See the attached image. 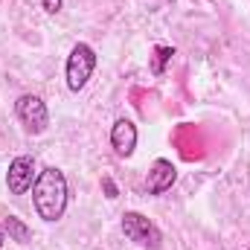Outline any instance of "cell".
I'll use <instances>...</instances> for the list:
<instances>
[{
    "label": "cell",
    "instance_id": "cell-1",
    "mask_svg": "<svg viewBox=\"0 0 250 250\" xmlns=\"http://www.w3.org/2000/svg\"><path fill=\"white\" fill-rule=\"evenodd\" d=\"M67 201H70V189H67V178L59 166H47L38 172L35 184H32V207L35 215L47 224L62 221L67 212Z\"/></svg>",
    "mask_w": 250,
    "mask_h": 250
},
{
    "label": "cell",
    "instance_id": "cell-2",
    "mask_svg": "<svg viewBox=\"0 0 250 250\" xmlns=\"http://www.w3.org/2000/svg\"><path fill=\"white\" fill-rule=\"evenodd\" d=\"M93 70H96V50L90 44H84V41L73 44V50L67 56V64H64V76H67L70 93L84 90L87 82H90V76H93Z\"/></svg>",
    "mask_w": 250,
    "mask_h": 250
},
{
    "label": "cell",
    "instance_id": "cell-3",
    "mask_svg": "<svg viewBox=\"0 0 250 250\" xmlns=\"http://www.w3.org/2000/svg\"><path fill=\"white\" fill-rule=\"evenodd\" d=\"M120 227H123L125 239L134 242L137 248H146V250H160L163 248V233H160V227H157L148 215H143V212H137V209L125 212Z\"/></svg>",
    "mask_w": 250,
    "mask_h": 250
},
{
    "label": "cell",
    "instance_id": "cell-4",
    "mask_svg": "<svg viewBox=\"0 0 250 250\" xmlns=\"http://www.w3.org/2000/svg\"><path fill=\"white\" fill-rule=\"evenodd\" d=\"M15 117H18V123L23 125V131L32 134V137H38V134H44L50 128L47 102L41 96H35V93H21L15 99Z\"/></svg>",
    "mask_w": 250,
    "mask_h": 250
},
{
    "label": "cell",
    "instance_id": "cell-5",
    "mask_svg": "<svg viewBox=\"0 0 250 250\" xmlns=\"http://www.w3.org/2000/svg\"><path fill=\"white\" fill-rule=\"evenodd\" d=\"M35 178H38L35 157H29V154L15 157L9 163V169H6V189H9V195H26L32 189V184H35Z\"/></svg>",
    "mask_w": 250,
    "mask_h": 250
},
{
    "label": "cell",
    "instance_id": "cell-6",
    "mask_svg": "<svg viewBox=\"0 0 250 250\" xmlns=\"http://www.w3.org/2000/svg\"><path fill=\"white\" fill-rule=\"evenodd\" d=\"M175 181H178V169H175V163H172V160H166V157H157V160L151 163V169H148L146 192H148L151 198L166 195L169 189L175 187Z\"/></svg>",
    "mask_w": 250,
    "mask_h": 250
},
{
    "label": "cell",
    "instance_id": "cell-7",
    "mask_svg": "<svg viewBox=\"0 0 250 250\" xmlns=\"http://www.w3.org/2000/svg\"><path fill=\"white\" fill-rule=\"evenodd\" d=\"M111 148L117 151V157H131L137 148V125L131 120H117L111 125Z\"/></svg>",
    "mask_w": 250,
    "mask_h": 250
},
{
    "label": "cell",
    "instance_id": "cell-8",
    "mask_svg": "<svg viewBox=\"0 0 250 250\" xmlns=\"http://www.w3.org/2000/svg\"><path fill=\"white\" fill-rule=\"evenodd\" d=\"M3 233L9 236V242H18V245H29L32 242V230L18 215H6L3 218Z\"/></svg>",
    "mask_w": 250,
    "mask_h": 250
},
{
    "label": "cell",
    "instance_id": "cell-9",
    "mask_svg": "<svg viewBox=\"0 0 250 250\" xmlns=\"http://www.w3.org/2000/svg\"><path fill=\"white\" fill-rule=\"evenodd\" d=\"M175 59V47H154V56H151V73L154 76H163L166 73V64Z\"/></svg>",
    "mask_w": 250,
    "mask_h": 250
},
{
    "label": "cell",
    "instance_id": "cell-10",
    "mask_svg": "<svg viewBox=\"0 0 250 250\" xmlns=\"http://www.w3.org/2000/svg\"><path fill=\"white\" fill-rule=\"evenodd\" d=\"M64 6V0H41V9L47 12V15H59Z\"/></svg>",
    "mask_w": 250,
    "mask_h": 250
},
{
    "label": "cell",
    "instance_id": "cell-11",
    "mask_svg": "<svg viewBox=\"0 0 250 250\" xmlns=\"http://www.w3.org/2000/svg\"><path fill=\"white\" fill-rule=\"evenodd\" d=\"M102 187H105V195H108V198H111V201H114V198H117V195H120V192H117V184H114V181H111V178H105V181H102Z\"/></svg>",
    "mask_w": 250,
    "mask_h": 250
},
{
    "label": "cell",
    "instance_id": "cell-12",
    "mask_svg": "<svg viewBox=\"0 0 250 250\" xmlns=\"http://www.w3.org/2000/svg\"><path fill=\"white\" fill-rule=\"evenodd\" d=\"M3 242H6V233L0 230V250H3Z\"/></svg>",
    "mask_w": 250,
    "mask_h": 250
},
{
    "label": "cell",
    "instance_id": "cell-13",
    "mask_svg": "<svg viewBox=\"0 0 250 250\" xmlns=\"http://www.w3.org/2000/svg\"><path fill=\"white\" fill-rule=\"evenodd\" d=\"M245 250H250V248H245Z\"/></svg>",
    "mask_w": 250,
    "mask_h": 250
}]
</instances>
